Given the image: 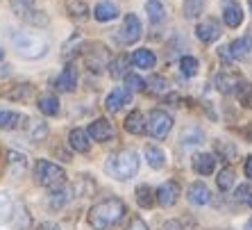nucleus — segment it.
<instances>
[{
	"instance_id": "bb28decb",
	"label": "nucleus",
	"mask_w": 252,
	"mask_h": 230,
	"mask_svg": "<svg viewBox=\"0 0 252 230\" xmlns=\"http://www.w3.org/2000/svg\"><path fill=\"white\" fill-rule=\"evenodd\" d=\"M146 159H148V164L153 166V169H164V164H166V153H164V148H159V146H148V148H146Z\"/></svg>"
},
{
	"instance_id": "1a4fd4ad",
	"label": "nucleus",
	"mask_w": 252,
	"mask_h": 230,
	"mask_svg": "<svg viewBox=\"0 0 252 230\" xmlns=\"http://www.w3.org/2000/svg\"><path fill=\"white\" fill-rule=\"evenodd\" d=\"M243 84V77L239 76V73L234 71H220L216 76V87L220 94H234V91H239V87Z\"/></svg>"
},
{
	"instance_id": "79ce46f5",
	"label": "nucleus",
	"mask_w": 252,
	"mask_h": 230,
	"mask_svg": "<svg viewBox=\"0 0 252 230\" xmlns=\"http://www.w3.org/2000/svg\"><path fill=\"white\" fill-rule=\"evenodd\" d=\"M150 84H153V89L157 91V94H164L166 87H168V82H166V77H164V76H155L153 80H150Z\"/></svg>"
},
{
	"instance_id": "cd10ccee",
	"label": "nucleus",
	"mask_w": 252,
	"mask_h": 230,
	"mask_svg": "<svg viewBox=\"0 0 252 230\" xmlns=\"http://www.w3.org/2000/svg\"><path fill=\"white\" fill-rule=\"evenodd\" d=\"M136 203L139 207H153L155 205V189L150 185H139L136 187Z\"/></svg>"
},
{
	"instance_id": "c756f323",
	"label": "nucleus",
	"mask_w": 252,
	"mask_h": 230,
	"mask_svg": "<svg viewBox=\"0 0 252 230\" xmlns=\"http://www.w3.org/2000/svg\"><path fill=\"white\" fill-rule=\"evenodd\" d=\"M214 148H216V153L220 155V157H223V159H229V162H232V159L239 155V148H236L234 144L223 142V139H218V142L214 144Z\"/></svg>"
},
{
	"instance_id": "f3484780",
	"label": "nucleus",
	"mask_w": 252,
	"mask_h": 230,
	"mask_svg": "<svg viewBox=\"0 0 252 230\" xmlns=\"http://www.w3.org/2000/svg\"><path fill=\"white\" fill-rule=\"evenodd\" d=\"M55 87H57L59 91H75V87H77V71L68 64L64 71L55 77Z\"/></svg>"
},
{
	"instance_id": "412c9836",
	"label": "nucleus",
	"mask_w": 252,
	"mask_h": 230,
	"mask_svg": "<svg viewBox=\"0 0 252 230\" xmlns=\"http://www.w3.org/2000/svg\"><path fill=\"white\" fill-rule=\"evenodd\" d=\"M129 62H132L134 66H139V69H153V66L157 64V57H155L153 50H148V48H139V50L132 53Z\"/></svg>"
},
{
	"instance_id": "3c124183",
	"label": "nucleus",
	"mask_w": 252,
	"mask_h": 230,
	"mask_svg": "<svg viewBox=\"0 0 252 230\" xmlns=\"http://www.w3.org/2000/svg\"><path fill=\"white\" fill-rule=\"evenodd\" d=\"M246 230H252V217H250V221L246 224Z\"/></svg>"
},
{
	"instance_id": "39448f33",
	"label": "nucleus",
	"mask_w": 252,
	"mask_h": 230,
	"mask_svg": "<svg viewBox=\"0 0 252 230\" xmlns=\"http://www.w3.org/2000/svg\"><path fill=\"white\" fill-rule=\"evenodd\" d=\"M170 128H173V116H170L168 112H164V110H153V112L148 114L146 130L153 139H164L170 132Z\"/></svg>"
},
{
	"instance_id": "aec40b11",
	"label": "nucleus",
	"mask_w": 252,
	"mask_h": 230,
	"mask_svg": "<svg viewBox=\"0 0 252 230\" xmlns=\"http://www.w3.org/2000/svg\"><path fill=\"white\" fill-rule=\"evenodd\" d=\"M125 130L129 135H143L146 132V118H143V112L141 110H132L125 118Z\"/></svg>"
},
{
	"instance_id": "72a5a7b5",
	"label": "nucleus",
	"mask_w": 252,
	"mask_h": 230,
	"mask_svg": "<svg viewBox=\"0 0 252 230\" xmlns=\"http://www.w3.org/2000/svg\"><path fill=\"white\" fill-rule=\"evenodd\" d=\"M32 91H34V87H32V84L21 82V84H16L12 91H7V98H12V101H25Z\"/></svg>"
},
{
	"instance_id": "473e14b6",
	"label": "nucleus",
	"mask_w": 252,
	"mask_h": 230,
	"mask_svg": "<svg viewBox=\"0 0 252 230\" xmlns=\"http://www.w3.org/2000/svg\"><path fill=\"white\" fill-rule=\"evenodd\" d=\"M14 217V203L12 198L5 194V192H0V224L2 221H9Z\"/></svg>"
},
{
	"instance_id": "2f4dec72",
	"label": "nucleus",
	"mask_w": 252,
	"mask_h": 230,
	"mask_svg": "<svg viewBox=\"0 0 252 230\" xmlns=\"http://www.w3.org/2000/svg\"><path fill=\"white\" fill-rule=\"evenodd\" d=\"M127 64H129V57H125V55H121V57H116L109 64V76L112 77H121V76H127Z\"/></svg>"
},
{
	"instance_id": "37998d69",
	"label": "nucleus",
	"mask_w": 252,
	"mask_h": 230,
	"mask_svg": "<svg viewBox=\"0 0 252 230\" xmlns=\"http://www.w3.org/2000/svg\"><path fill=\"white\" fill-rule=\"evenodd\" d=\"M125 230H148V226H146V221H143V219L134 217L132 221H129V226Z\"/></svg>"
},
{
	"instance_id": "6ab92c4d",
	"label": "nucleus",
	"mask_w": 252,
	"mask_h": 230,
	"mask_svg": "<svg viewBox=\"0 0 252 230\" xmlns=\"http://www.w3.org/2000/svg\"><path fill=\"white\" fill-rule=\"evenodd\" d=\"M193 171L200 173V176H211L214 173V169H216V157L211 153H200L193 157Z\"/></svg>"
},
{
	"instance_id": "4468645a",
	"label": "nucleus",
	"mask_w": 252,
	"mask_h": 230,
	"mask_svg": "<svg viewBox=\"0 0 252 230\" xmlns=\"http://www.w3.org/2000/svg\"><path fill=\"white\" fill-rule=\"evenodd\" d=\"M129 91L125 87H116V89H112V94L105 98V107L109 110V112H118L121 107H125L129 103Z\"/></svg>"
},
{
	"instance_id": "7ed1b4c3",
	"label": "nucleus",
	"mask_w": 252,
	"mask_h": 230,
	"mask_svg": "<svg viewBox=\"0 0 252 230\" xmlns=\"http://www.w3.org/2000/svg\"><path fill=\"white\" fill-rule=\"evenodd\" d=\"M12 46L21 57L25 59H39L48 53V41L43 37L34 35V32H23V30H16L12 37Z\"/></svg>"
},
{
	"instance_id": "58836bf2",
	"label": "nucleus",
	"mask_w": 252,
	"mask_h": 230,
	"mask_svg": "<svg viewBox=\"0 0 252 230\" xmlns=\"http://www.w3.org/2000/svg\"><path fill=\"white\" fill-rule=\"evenodd\" d=\"M125 89L127 91H143L146 89V80L141 76H136V73H127L125 76Z\"/></svg>"
},
{
	"instance_id": "ea45409f",
	"label": "nucleus",
	"mask_w": 252,
	"mask_h": 230,
	"mask_svg": "<svg viewBox=\"0 0 252 230\" xmlns=\"http://www.w3.org/2000/svg\"><path fill=\"white\" fill-rule=\"evenodd\" d=\"M202 7H205L202 0H187V2H184V16L187 18H198L200 14H202Z\"/></svg>"
},
{
	"instance_id": "603ef678",
	"label": "nucleus",
	"mask_w": 252,
	"mask_h": 230,
	"mask_svg": "<svg viewBox=\"0 0 252 230\" xmlns=\"http://www.w3.org/2000/svg\"><path fill=\"white\" fill-rule=\"evenodd\" d=\"M246 203H248V205H250V207H252V194H250V196H248V201H246Z\"/></svg>"
},
{
	"instance_id": "4c0bfd02",
	"label": "nucleus",
	"mask_w": 252,
	"mask_h": 230,
	"mask_svg": "<svg viewBox=\"0 0 252 230\" xmlns=\"http://www.w3.org/2000/svg\"><path fill=\"white\" fill-rule=\"evenodd\" d=\"M9 5H12V12L16 16H28L32 12V7H34V0H12Z\"/></svg>"
},
{
	"instance_id": "9d476101",
	"label": "nucleus",
	"mask_w": 252,
	"mask_h": 230,
	"mask_svg": "<svg viewBox=\"0 0 252 230\" xmlns=\"http://www.w3.org/2000/svg\"><path fill=\"white\" fill-rule=\"evenodd\" d=\"M195 37H198L202 43L216 41L218 37H220V23L214 21V18H207V21L198 23V28H195Z\"/></svg>"
},
{
	"instance_id": "9b49d317",
	"label": "nucleus",
	"mask_w": 252,
	"mask_h": 230,
	"mask_svg": "<svg viewBox=\"0 0 252 230\" xmlns=\"http://www.w3.org/2000/svg\"><path fill=\"white\" fill-rule=\"evenodd\" d=\"M223 21L227 28H239L243 23V9L236 0H223Z\"/></svg>"
},
{
	"instance_id": "393cba45",
	"label": "nucleus",
	"mask_w": 252,
	"mask_h": 230,
	"mask_svg": "<svg viewBox=\"0 0 252 230\" xmlns=\"http://www.w3.org/2000/svg\"><path fill=\"white\" fill-rule=\"evenodd\" d=\"M146 12H148V18H150L155 25L164 23V21H166V7H164V2H161V0H148V2H146Z\"/></svg>"
},
{
	"instance_id": "f257e3e1",
	"label": "nucleus",
	"mask_w": 252,
	"mask_h": 230,
	"mask_svg": "<svg viewBox=\"0 0 252 230\" xmlns=\"http://www.w3.org/2000/svg\"><path fill=\"white\" fill-rule=\"evenodd\" d=\"M127 214V207L121 198H105L89 210V226L94 230H109Z\"/></svg>"
},
{
	"instance_id": "f03ea898",
	"label": "nucleus",
	"mask_w": 252,
	"mask_h": 230,
	"mask_svg": "<svg viewBox=\"0 0 252 230\" xmlns=\"http://www.w3.org/2000/svg\"><path fill=\"white\" fill-rule=\"evenodd\" d=\"M139 166H141V159L139 153L134 148H121V151H114L105 162V169L107 173L116 180H129L139 173Z\"/></svg>"
},
{
	"instance_id": "dca6fc26",
	"label": "nucleus",
	"mask_w": 252,
	"mask_h": 230,
	"mask_svg": "<svg viewBox=\"0 0 252 230\" xmlns=\"http://www.w3.org/2000/svg\"><path fill=\"white\" fill-rule=\"evenodd\" d=\"M187 198L191 205H207L211 201V194L205 183H193L187 189Z\"/></svg>"
},
{
	"instance_id": "de8ad7c7",
	"label": "nucleus",
	"mask_w": 252,
	"mask_h": 230,
	"mask_svg": "<svg viewBox=\"0 0 252 230\" xmlns=\"http://www.w3.org/2000/svg\"><path fill=\"white\" fill-rule=\"evenodd\" d=\"M243 169H246L248 180H252V155H248V157H246V164H243Z\"/></svg>"
},
{
	"instance_id": "f704fd0d",
	"label": "nucleus",
	"mask_w": 252,
	"mask_h": 230,
	"mask_svg": "<svg viewBox=\"0 0 252 230\" xmlns=\"http://www.w3.org/2000/svg\"><path fill=\"white\" fill-rule=\"evenodd\" d=\"M198 59L191 57V55H184L182 59H180V71L184 73L187 77H193L195 73H198Z\"/></svg>"
},
{
	"instance_id": "2eb2a0df",
	"label": "nucleus",
	"mask_w": 252,
	"mask_h": 230,
	"mask_svg": "<svg viewBox=\"0 0 252 230\" xmlns=\"http://www.w3.org/2000/svg\"><path fill=\"white\" fill-rule=\"evenodd\" d=\"M70 196H73V189L70 187H64V185L53 187V192L48 194V205L53 207V210H62V207L68 205Z\"/></svg>"
},
{
	"instance_id": "6e6552de",
	"label": "nucleus",
	"mask_w": 252,
	"mask_h": 230,
	"mask_svg": "<svg viewBox=\"0 0 252 230\" xmlns=\"http://www.w3.org/2000/svg\"><path fill=\"white\" fill-rule=\"evenodd\" d=\"M250 41H248L246 37L243 39H234V41L229 43V46H223L220 50H218V55L225 59V62H232V59H241L246 57L248 53H250Z\"/></svg>"
},
{
	"instance_id": "a878e982",
	"label": "nucleus",
	"mask_w": 252,
	"mask_h": 230,
	"mask_svg": "<svg viewBox=\"0 0 252 230\" xmlns=\"http://www.w3.org/2000/svg\"><path fill=\"white\" fill-rule=\"evenodd\" d=\"M36 105H39V110H41L43 114H48V116H55V114L59 112V101L55 94H41L39 101H36Z\"/></svg>"
},
{
	"instance_id": "e433bc0d",
	"label": "nucleus",
	"mask_w": 252,
	"mask_h": 230,
	"mask_svg": "<svg viewBox=\"0 0 252 230\" xmlns=\"http://www.w3.org/2000/svg\"><path fill=\"white\" fill-rule=\"evenodd\" d=\"M68 12L73 18H87L89 16V7L84 0H70L68 2Z\"/></svg>"
},
{
	"instance_id": "864d4df0",
	"label": "nucleus",
	"mask_w": 252,
	"mask_h": 230,
	"mask_svg": "<svg viewBox=\"0 0 252 230\" xmlns=\"http://www.w3.org/2000/svg\"><path fill=\"white\" fill-rule=\"evenodd\" d=\"M250 9H252V0H250Z\"/></svg>"
},
{
	"instance_id": "f8f14e48",
	"label": "nucleus",
	"mask_w": 252,
	"mask_h": 230,
	"mask_svg": "<svg viewBox=\"0 0 252 230\" xmlns=\"http://www.w3.org/2000/svg\"><path fill=\"white\" fill-rule=\"evenodd\" d=\"M87 135L94 137L95 142H107V139H112L114 137V128L107 118H95L94 123H89Z\"/></svg>"
},
{
	"instance_id": "20e7f679",
	"label": "nucleus",
	"mask_w": 252,
	"mask_h": 230,
	"mask_svg": "<svg viewBox=\"0 0 252 230\" xmlns=\"http://www.w3.org/2000/svg\"><path fill=\"white\" fill-rule=\"evenodd\" d=\"M34 178H36V183L43 185V187H59L66 180V171L59 164L50 162V159H36Z\"/></svg>"
},
{
	"instance_id": "c9c22d12",
	"label": "nucleus",
	"mask_w": 252,
	"mask_h": 230,
	"mask_svg": "<svg viewBox=\"0 0 252 230\" xmlns=\"http://www.w3.org/2000/svg\"><path fill=\"white\" fill-rule=\"evenodd\" d=\"M28 132L32 135V139L34 142H39L41 137H46L48 135V125L46 123H41V121H36V118H28Z\"/></svg>"
},
{
	"instance_id": "0eeeda50",
	"label": "nucleus",
	"mask_w": 252,
	"mask_h": 230,
	"mask_svg": "<svg viewBox=\"0 0 252 230\" xmlns=\"http://www.w3.org/2000/svg\"><path fill=\"white\" fill-rule=\"evenodd\" d=\"M177 196H180V185H177L175 180H168V183L157 187V192H155V203H159L161 207H170L177 201Z\"/></svg>"
},
{
	"instance_id": "a211bd4d",
	"label": "nucleus",
	"mask_w": 252,
	"mask_h": 230,
	"mask_svg": "<svg viewBox=\"0 0 252 230\" xmlns=\"http://www.w3.org/2000/svg\"><path fill=\"white\" fill-rule=\"evenodd\" d=\"M68 144L73 146V151L77 153H89L91 151V142H89V135L84 128H73L68 132Z\"/></svg>"
},
{
	"instance_id": "4be33fe9",
	"label": "nucleus",
	"mask_w": 252,
	"mask_h": 230,
	"mask_svg": "<svg viewBox=\"0 0 252 230\" xmlns=\"http://www.w3.org/2000/svg\"><path fill=\"white\" fill-rule=\"evenodd\" d=\"M7 166H9L12 176H21L28 169V157L18 151H7Z\"/></svg>"
},
{
	"instance_id": "c03bdc74",
	"label": "nucleus",
	"mask_w": 252,
	"mask_h": 230,
	"mask_svg": "<svg viewBox=\"0 0 252 230\" xmlns=\"http://www.w3.org/2000/svg\"><path fill=\"white\" fill-rule=\"evenodd\" d=\"M250 194H252V189L248 187V185H243V187L236 189V201H243V203H246V201H248V196H250Z\"/></svg>"
},
{
	"instance_id": "423d86ee",
	"label": "nucleus",
	"mask_w": 252,
	"mask_h": 230,
	"mask_svg": "<svg viewBox=\"0 0 252 230\" xmlns=\"http://www.w3.org/2000/svg\"><path fill=\"white\" fill-rule=\"evenodd\" d=\"M141 32H143V25H141L139 16L136 14H125L123 28L118 30V41H123L125 46H132L141 39Z\"/></svg>"
},
{
	"instance_id": "b1692460",
	"label": "nucleus",
	"mask_w": 252,
	"mask_h": 230,
	"mask_svg": "<svg viewBox=\"0 0 252 230\" xmlns=\"http://www.w3.org/2000/svg\"><path fill=\"white\" fill-rule=\"evenodd\" d=\"M180 142H182V146L191 148V146H198V144L205 142V135H202V130H200V128H193V125H189V128L182 130V135H180Z\"/></svg>"
},
{
	"instance_id": "49530a36",
	"label": "nucleus",
	"mask_w": 252,
	"mask_h": 230,
	"mask_svg": "<svg viewBox=\"0 0 252 230\" xmlns=\"http://www.w3.org/2000/svg\"><path fill=\"white\" fill-rule=\"evenodd\" d=\"M159 230H184V228H182V224H180V221H166V224L161 226Z\"/></svg>"
},
{
	"instance_id": "a19ab883",
	"label": "nucleus",
	"mask_w": 252,
	"mask_h": 230,
	"mask_svg": "<svg viewBox=\"0 0 252 230\" xmlns=\"http://www.w3.org/2000/svg\"><path fill=\"white\" fill-rule=\"evenodd\" d=\"M236 94H239V98H241V103H243V105L246 107H252V84H241L239 87V91H236Z\"/></svg>"
},
{
	"instance_id": "7c9ffc66",
	"label": "nucleus",
	"mask_w": 252,
	"mask_h": 230,
	"mask_svg": "<svg viewBox=\"0 0 252 230\" xmlns=\"http://www.w3.org/2000/svg\"><path fill=\"white\" fill-rule=\"evenodd\" d=\"M21 118H23V116H21L18 112H12V110H0V128H2V130L16 128Z\"/></svg>"
},
{
	"instance_id": "a18cd8bd",
	"label": "nucleus",
	"mask_w": 252,
	"mask_h": 230,
	"mask_svg": "<svg viewBox=\"0 0 252 230\" xmlns=\"http://www.w3.org/2000/svg\"><path fill=\"white\" fill-rule=\"evenodd\" d=\"M9 73H12V66L7 64L5 57H2V59H0V80H2V77H7Z\"/></svg>"
},
{
	"instance_id": "ddd939ff",
	"label": "nucleus",
	"mask_w": 252,
	"mask_h": 230,
	"mask_svg": "<svg viewBox=\"0 0 252 230\" xmlns=\"http://www.w3.org/2000/svg\"><path fill=\"white\" fill-rule=\"evenodd\" d=\"M91 48H94V53L87 50V53H84V62H87V66L91 71H100L107 62V48L100 46V43H91Z\"/></svg>"
},
{
	"instance_id": "5701e85b",
	"label": "nucleus",
	"mask_w": 252,
	"mask_h": 230,
	"mask_svg": "<svg viewBox=\"0 0 252 230\" xmlns=\"http://www.w3.org/2000/svg\"><path fill=\"white\" fill-rule=\"evenodd\" d=\"M94 16L98 18L100 23H107V21H114V18L118 16V7L114 5V2H109V0H102V2H98L94 9Z\"/></svg>"
},
{
	"instance_id": "8fccbe9b",
	"label": "nucleus",
	"mask_w": 252,
	"mask_h": 230,
	"mask_svg": "<svg viewBox=\"0 0 252 230\" xmlns=\"http://www.w3.org/2000/svg\"><path fill=\"white\" fill-rule=\"evenodd\" d=\"M248 41H250V46H252V28H250V32H248V37H246Z\"/></svg>"
},
{
	"instance_id": "09e8293b",
	"label": "nucleus",
	"mask_w": 252,
	"mask_h": 230,
	"mask_svg": "<svg viewBox=\"0 0 252 230\" xmlns=\"http://www.w3.org/2000/svg\"><path fill=\"white\" fill-rule=\"evenodd\" d=\"M39 230H59V226L53 224V221H46V224L39 226Z\"/></svg>"
},
{
	"instance_id": "c85d7f7f",
	"label": "nucleus",
	"mask_w": 252,
	"mask_h": 230,
	"mask_svg": "<svg viewBox=\"0 0 252 230\" xmlns=\"http://www.w3.org/2000/svg\"><path fill=\"white\" fill-rule=\"evenodd\" d=\"M234 169L232 166H225L223 171L218 173V178H216V185H218V189L220 192H229V189L234 187Z\"/></svg>"
}]
</instances>
